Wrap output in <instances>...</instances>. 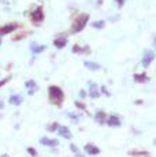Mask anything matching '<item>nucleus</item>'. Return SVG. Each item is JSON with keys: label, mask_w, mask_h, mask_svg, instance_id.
<instances>
[{"label": "nucleus", "mask_w": 156, "mask_h": 157, "mask_svg": "<svg viewBox=\"0 0 156 157\" xmlns=\"http://www.w3.org/2000/svg\"><path fill=\"white\" fill-rule=\"evenodd\" d=\"M66 44H67V40L66 38H56L55 41H53V45L56 48H63V47H66Z\"/></svg>", "instance_id": "obj_14"}, {"label": "nucleus", "mask_w": 156, "mask_h": 157, "mask_svg": "<svg viewBox=\"0 0 156 157\" xmlns=\"http://www.w3.org/2000/svg\"><path fill=\"white\" fill-rule=\"evenodd\" d=\"M31 19H33V22H42L44 21V12H42V8L41 7H37L36 11L31 14Z\"/></svg>", "instance_id": "obj_3"}, {"label": "nucleus", "mask_w": 156, "mask_h": 157, "mask_svg": "<svg viewBox=\"0 0 156 157\" xmlns=\"http://www.w3.org/2000/svg\"><path fill=\"white\" fill-rule=\"evenodd\" d=\"M104 25H105V23H104V21L93 22V23H92V26H93V27H96V29H103V27H104Z\"/></svg>", "instance_id": "obj_19"}, {"label": "nucleus", "mask_w": 156, "mask_h": 157, "mask_svg": "<svg viewBox=\"0 0 156 157\" xmlns=\"http://www.w3.org/2000/svg\"><path fill=\"white\" fill-rule=\"evenodd\" d=\"M21 103H22V97H21V96L15 94V96H11V97H10V104H12V105H21Z\"/></svg>", "instance_id": "obj_15"}, {"label": "nucleus", "mask_w": 156, "mask_h": 157, "mask_svg": "<svg viewBox=\"0 0 156 157\" xmlns=\"http://www.w3.org/2000/svg\"><path fill=\"white\" fill-rule=\"evenodd\" d=\"M75 156H77V157H85V156H82V154H79V153H77Z\"/></svg>", "instance_id": "obj_30"}, {"label": "nucleus", "mask_w": 156, "mask_h": 157, "mask_svg": "<svg viewBox=\"0 0 156 157\" xmlns=\"http://www.w3.org/2000/svg\"><path fill=\"white\" fill-rule=\"evenodd\" d=\"M105 123L109 126V127H119L122 123H120V119L116 115H111L108 116V119L105 120Z\"/></svg>", "instance_id": "obj_5"}, {"label": "nucleus", "mask_w": 156, "mask_h": 157, "mask_svg": "<svg viewBox=\"0 0 156 157\" xmlns=\"http://www.w3.org/2000/svg\"><path fill=\"white\" fill-rule=\"evenodd\" d=\"M40 143L44 145V146H57V139H51V138H47V137H42L41 139H40Z\"/></svg>", "instance_id": "obj_9"}, {"label": "nucleus", "mask_w": 156, "mask_h": 157, "mask_svg": "<svg viewBox=\"0 0 156 157\" xmlns=\"http://www.w3.org/2000/svg\"><path fill=\"white\" fill-rule=\"evenodd\" d=\"M88 19H89L88 14H81L78 16L73 25V33H78V31L83 30V27L86 26V23H88Z\"/></svg>", "instance_id": "obj_2"}, {"label": "nucleus", "mask_w": 156, "mask_h": 157, "mask_svg": "<svg viewBox=\"0 0 156 157\" xmlns=\"http://www.w3.org/2000/svg\"><path fill=\"white\" fill-rule=\"evenodd\" d=\"M153 58H155L153 52H152V51H146L145 55H144V58H142V66H144V67H148V66L151 64V62L153 60Z\"/></svg>", "instance_id": "obj_7"}, {"label": "nucleus", "mask_w": 156, "mask_h": 157, "mask_svg": "<svg viewBox=\"0 0 156 157\" xmlns=\"http://www.w3.org/2000/svg\"><path fill=\"white\" fill-rule=\"evenodd\" d=\"M25 86L29 89V94H30V96L37 90V86H36V82H34V81H27L25 84Z\"/></svg>", "instance_id": "obj_11"}, {"label": "nucleus", "mask_w": 156, "mask_h": 157, "mask_svg": "<svg viewBox=\"0 0 156 157\" xmlns=\"http://www.w3.org/2000/svg\"><path fill=\"white\" fill-rule=\"evenodd\" d=\"M85 152L88 153V154H90V156H97L100 153V149L97 146H94V145H92V143H86L85 145Z\"/></svg>", "instance_id": "obj_6"}, {"label": "nucleus", "mask_w": 156, "mask_h": 157, "mask_svg": "<svg viewBox=\"0 0 156 157\" xmlns=\"http://www.w3.org/2000/svg\"><path fill=\"white\" fill-rule=\"evenodd\" d=\"M3 107H4V104H3V103H1V101H0V109H1V108H3Z\"/></svg>", "instance_id": "obj_29"}, {"label": "nucleus", "mask_w": 156, "mask_h": 157, "mask_svg": "<svg viewBox=\"0 0 156 157\" xmlns=\"http://www.w3.org/2000/svg\"><path fill=\"white\" fill-rule=\"evenodd\" d=\"M70 149H71V150L75 153V154H77V153H79V152H78V149H77V146H75L74 143H71V145H70Z\"/></svg>", "instance_id": "obj_24"}, {"label": "nucleus", "mask_w": 156, "mask_h": 157, "mask_svg": "<svg viewBox=\"0 0 156 157\" xmlns=\"http://www.w3.org/2000/svg\"><path fill=\"white\" fill-rule=\"evenodd\" d=\"M74 104H75V107H77V108H79V109H83V111H85V105H83L82 103H79V101H75Z\"/></svg>", "instance_id": "obj_23"}, {"label": "nucleus", "mask_w": 156, "mask_h": 157, "mask_svg": "<svg viewBox=\"0 0 156 157\" xmlns=\"http://www.w3.org/2000/svg\"><path fill=\"white\" fill-rule=\"evenodd\" d=\"M116 3H118V7H123V4H125V0H116Z\"/></svg>", "instance_id": "obj_26"}, {"label": "nucleus", "mask_w": 156, "mask_h": 157, "mask_svg": "<svg viewBox=\"0 0 156 157\" xmlns=\"http://www.w3.org/2000/svg\"><path fill=\"white\" fill-rule=\"evenodd\" d=\"M45 49V47L44 45H37V44H31V51H33V53H40L42 52Z\"/></svg>", "instance_id": "obj_16"}, {"label": "nucleus", "mask_w": 156, "mask_h": 157, "mask_svg": "<svg viewBox=\"0 0 156 157\" xmlns=\"http://www.w3.org/2000/svg\"><path fill=\"white\" fill-rule=\"evenodd\" d=\"M130 156H134V157H149V153L148 152H129Z\"/></svg>", "instance_id": "obj_17"}, {"label": "nucleus", "mask_w": 156, "mask_h": 157, "mask_svg": "<svg viewBox=\"0 0 156 157\" xmlns=\"http://www.w3.org/2000/svg\"><path fill=\"white\" fill-rule=\"evenodd\" d=\"M101 92H103L104 94H105V96H107V97H109V92L107 89H105V88H104V86H101Z\"/></svg>", "instance_id": "obj_25"}, {"label": "nucleus", "mask_w": 156, "mask_h": 157, "mask_svg": "<svg viewBox=\"0 0 156 157\" xmlns=\"http://www.w3.org/2000/svg\"><path fill=\"white\" fill-rule=\"evenodd\" d=\"M8 79H10V78H5V79H3V81H0V88H1L4 84H7V82H8Z\"/></svg>", "instance_id": "obj_27"}, {"label": "nucleus", "mask_w": 156, "mask_h": 157, "mask_svg": "<svg viewBox=\"0 0 156 157\" xmlns=\"http://www.w3.org/2000/svg\"><path fill=\"white\" fill-rule=\"evenodd\" d=\"M85 67L89 68V70H93V71H96V70H100V68H101V66H100L99 63H96V62H85Z\"/></svg>", "instance_id": "obj_13"}, {"label": "nucleus", "mask_w": 156, "mask_h": 157, "mask_svg": "<svg viewBox=\"0 0 156 157\" xmlns=\"http://www.w3.org/2000/svg\"><path fill=\"white\" fill-rule=\"evenodd\" d=\"M67 116H70V118H71V119H73L74 122H78V120H79V116L75 115V114H71V112H68Z\"/></svg>", "instance_id": "obj_22"}, {"label": "nucleus", "mask_w": 156, "mask_h": 157, "mask_svg": "<svg viewBox=\"0 0 156 157\" xmlns=\"http://www.w3.org/2000/svg\"><path fill=\"white\" fill-rule=\"evenodd\" d=\"M27 153H29L31 157H36L37 156V152H36V149H34V147H27Z\"/></svg>", "instance_id": "obj_21"}, {"label": "nucleus", "mask_w": 156, "mask_h": 157, "mask_svg": "<svg viewBox=\"0 0 156 157\" xmlns=\"http://www.w3.org/2000/svg\"><path fill=\"white\" fill-rule=\"evenodd\" d=\"M94 119H96V122H97L99 124H103V123H105V114H104L103 111H99V112L94 115Z\"/></svg>", "instance_id": "obj_12"}, {"label": "nucleus", "mask_w": 156, "mask_h": 157, "mask_svg": "<svg viewBox=\"0 0 156 157\" xmlns=\"http://www.w3.org/2000/svg\"><path fill=\"white\" fill-rule=\"evenodd\" d=\"M134 81H137V82H145V81H148V78H146L145 74H134Z\"/></svg>", "instance_id": "obj_18"}, {"label": "nucleus", "mask_w": 156, "mask_h": 157, "mask_svg": "<svg viewBox=\"0 0 156 157\" xmlns=\"http://www.w3.org/2000/svg\"><path fill=\"white\" fill-rule=\"evenodd\" d=\"M57 127H59V124H57V122H53L52 124L48 126V130H49V131H56V130H57Z\"/></svg>", "instance_id": "obj_20"}, {"label": "nucleus", "mask_w": 156, "mask_h": 157, "mask_svg": "<svg viewBox=\"0 0 156 157\" xmlns=\"http://www.w3.org/2000/svg\"><path fill=\"white\" fill-rule=\"evenodd\" d=\"M79 97H81V99H83V97H86V93H85L83 90H81V92H79Z\"/></svg>", "instance_id": "obj_28"}, {"label": "nucleus", "mask_w": 156, "mask_h": 157, "mask_svg": "<svg viewBox=\"0 0 156 157\" xmlns=\"http://www.w3.org/2000/svg\"><path fill=\"white\" fill-rule=\"evenodd\" d=\"M89 96L92 97V99H97L100 96V93L97 92V86H96V84H89Z\"/></svg>", "instance_id": "obj_10"}, {"label": "nucleus", "mask_w": 156, "mask_h": 157, "mask_svg": "<svg viewBox=\"0 0 156 157\" xmlns=\"http://www.w3.org/2000/svg\"><path fill=\"white\" fill-rule=\"evenodd\" d=\"M0 157H10V156H8V154H5V153H4V154H1Z\"/></svg>", "instance_id": "obj_31"}, {"label": "nucleus", "mask_w": 156, "mask_h": 157, "mask_svg": "<svg viewBox=\"0 0 156 157\" xmlns=\"http://www.w3.org/2000/svg\"><path fill=\"white\" fill-rule=\"evenodd\" d=\"M16 25L15 23H8V25H5V26H1L0 27V36H3V34H8L11 31H14L16 29Z\"/></svg>", "instance_id": "obj_8"}, {"label": "nucleus", "mask_w": 156, "mask_h": 157, "mask_svg": "<svg viewBox=\"0 0 156 157\" xmlns=\"http://www.w3.org/2000/svg\"><path fill=\"white\" fill-rule=\"evenodd\" d=\"M57 135H60L63 137V138H66V139H71V133H70V130H68L66 126H59L57 127Z\"/></svg>", "instance_id": "obj_4"}, {"label": "nucleus", "mask_w": 156, "mask_h": 157, "mask_svg": "<svg viewBox=\"0 0 156 157\" xmlns=\"http://www.w3.org/2000/svg\"><path fill=\"white\" fill-rule=\"evenodd\" d=\"M48 93H49V100H51L52 104H55V105H60V104H62L63 92H62L60 88H57V86H49Z\"/></svg>", "instance_id": "obj_1"}]
</instances>
